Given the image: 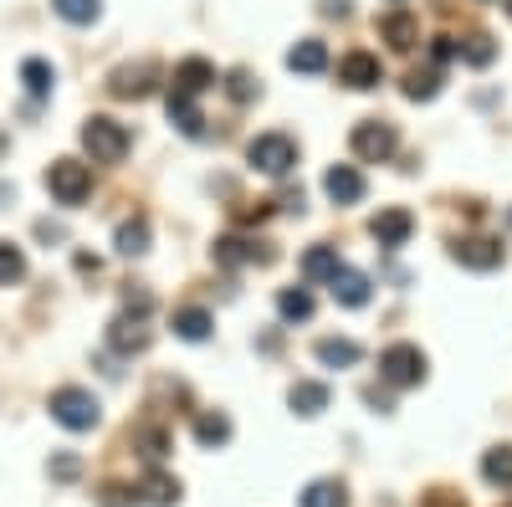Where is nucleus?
<instances>
[{
	"instance_id": "nucleus-1",
	"label": "nucleus",
	"mask_w": 512,
	"mask_h": 507,
	"mask_svg": "<svg viewBox=\"0 0 512 507\" xmlns=\"http://www.w3.org/2000/svg\"><path fill=\"white\" fill-rule=\"evenodd\" d=\"M47 410H52L57 426H67V431H93L98 420H103V405L93 400V390H82V385H62V390H52Z\"/></svg>"
},
{
	"instance_id": "nucleus-13",
	"label": "nucleus",
	"mask_w": 512,
	"mask_h": 507,
	"mask_svg": "<svg viewBox=\"0 0 512 507\" xmlns=\"http://www.w3.org/2000/svg\"><path fill=\"white\" fill-rule=\"evenodd\" d=\"M108 344H113L118 354H139V349H149L144 318H128V313H118V318L108 323Z\"/></svg>"
},
{
	"instance_id": "nucleus-9",
	"label": "nucleus",
	"mask_w": 512,
	"mask_h": 507,
	"mask_svg": "<svg viewBox=\"0 0 512 507\" xmlns=\"http://www.w3.org/2000/svg\"><path fill=\"white\" fill-rule=\"evenodd\" d=\"M338 82L354 88V93H369V88L384 82V67H379L374 52H344V57H338Z\"/></svg>"
},
{
	"instance_id": "nucleus-16",
	"label": "nucleus",
	"mask_w": 512,
	"mask_h": 507,
	"mask_svg": "<svg viewBox=\"0 0 512 507\" xmlns=\"http://www.w3.org/2000/svg\"><path fill=\"white\" fill-rule=\"evenodd\" d=\"M169 123H175L180 134H190V139H200L205 134V118H200V108H195V98L190 93H180V88H169Z\"/></svg>"
},
{
	"instance_id": "nucleus-11",
	"label": "nucleus",
	"mask_w": 512,
	"mask_h": 507,
	"mask_svg": "<svg viewBox=\"0 0 512 507\" xmlns=\"http://www.w3.org/2000/svg\"><path fill=\"white\" fill-rule=\"evenodd\" d=\"M328 385H323V379H297V385L287 390V405L297 410V415H303V420H313V415H323L328 410Z\"/></svg>"
},
{
	"instance_id": "nucleus-42",
	"label": "nucleus",
	"mask_w": 512,
	"mask_h": 507,
	"mask_svg": "<svg viewBox=\"0 0 512 507\" xmlns=\"http://www.w3.org/2000/svg\"><path fill=\"white\" fill-rule=\"evenodd\" d=\"M507 11H512V0H507Z\"/></svg>"
},
{
	"instance_id": "nucleus-38",
	"label": "nucleus",
	"mask_w": 512,
	"mask_h": 507,
	"mask_svg": "<svg viewBox=\"0 0 512 507\" xmlns=\"http://www.w3.org/2000/svg\"><path fill=\"white\" fill-rule=\"evenodd\" d=\"M431 57H436V62H451V57H461V47H456L451 36H436V41H431Z\"/></svg>"
},
{
	"instance_id": "nucleus-17",
	"label": "nucleus",
	"mask_w": 512,
	"mask_h": 507,
	"mask_svg": "<svg viewBox=\"0 0 512 507\" xmlns=\"http://www.w3.org/2000/svg\"><path fill=\"white\" fill-rule=\"evenodd\" d=\"M287 67L303 72V77H318V72H328V47H323L318 36H303V41L287 52Z\"/></svg>"
},
{
	"instance_id": "nucleus-37",
	"label": "nucleus",
	"mask_w": 512,
	"mask_h": 507,
	"mask_svg": "<svg viewBox=\"0 0 512 507\" xmlns=\"http://www.w3.org/2000/svg\"><path fill=\"white\" fill-rule=\"evenodd\" d=\"M149 308H154V298H149L144 287H139V292H134V287L123 292V313H134V318H149Z\"/></svg>"
},
{
	"instance_id": "nucleus-7",
	"label": "nucleus",
	"mask_w": 512,
	"mask_h": 507,
	"mask_svg": "<svg viewBox=\"0 0 512 507\" xmlns=\"http://www.w3.org/2000/svg\"><path fill=\"white\" fill-rule=\"evenodd\" d=\"M451 257L461 267H472V272H492V267H502L507 246L497 236H461V241H451Z\"/></svg>"
},
{
	"instance_id": "nucleus-34",
	"label": "nucleus",
	"mask_w": 512,
	"mask_h": 507,
	"mask_svg": "<svg viewBox=\"0 0 512 507\" xmlns=\"http://www.w3.org/2000/svg\"><path fill=\"white\" fill-rule=\"evenodd\" d=\"M492 57H497L492 36H472V41H466V47H461V62H472V67H487Z\"/></svg>"
},
{
	"instance_id": "nucleus-40",
	"label": "nucleus",
	"mask_w": 512,
	"mask_h": 507,
	"mask_svg": "<svg viewBox=\"0 0 512 507\" xmlns=\"http://www.w3.org/2000/svg\"><path fill=\"white\" fill-rule=\"evenodd\" d=\"M118 492H123V487H103L98 502H103V507H128V497H118Z\"/></svg>"
},
{
	"instance_id": "nucleus-15",
	"label": "nucleus",
	"mask_w": 512,
	"mask_h": 507,
	"mask_svg": "<svg viewBox=\"0 0 512 507\" xmlns=\"http://www.w3.org/2000/svg\"><path fill=\"white\" fill-rule=\"evenodd\" d=\"M246 262H272V251H256V241H246V236L216 241V267H246Z\"/></svg>"
},
{
	"instance_id": "nucleus-29",
	"label": "nucleus",
	"mask_w": 512,
	"mask_h": 507,
	"mask_svg": "<svg viewBox=\"0 0 512 507\" xmlns=\"http://www.w3.org/2000/svg\"><path fill=\"white\" fill-rule=\"evenodd\" d=\"M195 441H200V446H226V441H231V420H226L221 410L200 415V420H195Z\"/></svg>"
},
{
	"instance_id": "nucleus-33",
	"label": "nucleus",
	"mask_w": 512,
	"mask_h": 507,
	"mask_svg": "<svg viewBox=\"0 0 512 507\" xmlns=\"http://www.w3.org/2000/svg\"><path fill=\"white\" fill-rule=\"evenodd\" d=\"M21 277H26V257H21V246L0 241V287H11V282H21Z\"/></svg>"
},
{
	"instance_id": "nucleus-25",
	"label": "nucleus",
	"mask_w": 512,
	"mask_h": 507,
	"mask_svg": "<svg viewBox=\"0 0 512 507\" xmlns=\"http://www.w3.org/2000/svg\"><path fill=\"white\" fill-rule=\"evenodd\" d=\"M21 82H26V93H31V98H47V93H52V82H57V72H52V62L26 57V62H21Z\"/></svg>"
},
{
	"instance_id": "nucleus-18",
	"label": "nucleus",
	"mask_w": 512,
	"mask_h": 507,
	"mask_svg": "<svg viewBox=\"0 0 512 507\" xmlns=\"http://www.w3.org/2000/svg\"><path fill=\"white\" fill-rule=\"evenodd\" d=\"M318 364L323 369H354L359 359H364V349L354 344V338H318Z\"/></svg>"
},
{
	"instance_id": "nucleus-20",
	"label": "nucleus",
	"mask_w": 512,
	"mask_h": 507,
	"mask_svg": "<svg viewBox=\"0 0 512 507\" xmlns=\"http://www.w3.org/2000/svg\"><path fill=\"white\" fill-rule=\"evenodd\" d=\"M149 77H154V67H118L113 77H108V93L113 98H149Z\"/></svg>"
},
{
	"instance_id": "nucleus-5",
	"label": "nucleus",
	"mask_w": 512,
	"mask_h": 507,
	"mask_svg": "<svg viewBox=\"0 0 512 507\" xmlns=\"http://www.w3.org/2000/svg\"><path fill=\"white\" fill-rule=\"evenodd\" d=\"M349 149H354V159H364V164H384V159L400 149V134H395V123H384V118H364V123H354Z\"/></svg>"
},
{
	"instance_id": "nucleus-6",
	"label": "nucleus",
	"mask_w": 512,
	"mask_h": 507,
	"mask_svg": "<svg viewBox=\"0 0 512 507\" xmlns=\"http://www.w3.org/2000/svg\"><path fill=\"white\" fill-rule=\"evenodd\" d=\"M379 379L384 385H395V390H410L425 379V354L415 344H390L379 354Z\"/></svg>"
},
{
	"instance_id": "nucleus-8",
	"label": "nucleus",
	"mask_w": 512,
	"mask_h": 507,
	"mask_svg": "<svg viewBox=\"0 0 512 507\" xmlns=\"http://www.w3.org/2000/svg\"><path fill=\"white\" fill-rule=\"evenodd\" d=\"M369 236H374L384 251H395V246H405V241L415 236V216H410L405 205H384L379 216L369 221Z\"/></svg>"
},
{
	"instance_id": "nucleus-2",
	"label": "nucleus",
	"mask_w": 512,
	"mask_h": 507,
	"mask_svg": "<svg viewBox=\"0 0 512 507\" xmlns=\"http://www.w3.org/2000/svg\"><path fill=\"white\" fill-rule=\"evenodd\" d=\"M82 149L93 154V164H118L128 154V129L108 113H93L88 123H82Z\"/></svg>"
},
{
	"instance_id": "nucleus-27",
	"label": "nucleus",
	"mask_w": 512,
	"mask_h": 507,
	"mask_svg": "<svg viewBox=\"0 0 512 507\" xmlns=\"http://www.w3.org/2000/svg\"><path fill=\"white\" fill-rule=\"evenodd\" d=\"M134 446H139V456L149 461V467H159L164 451H169V431H164V426H139V431H134Z\"/></svg>"
},
{
	"instance_id": "nucleus-22",
	"label": "nucleus",
	"mask_w": 512,
	"mask_h": 507,
	"mask_svg": "<svg viewBox=\"0 0 512 507\" xmlns=\"http://www.w3.org/2000/svg\"><path fill=\"white\" fill-rule=\"evenodd\" d=\"M277 313H282V323H308L313 318V292L308 287H282L277 292Z\"/></svg>"
},
{
	"instance_id": "nucleus-21",
	"label": "nucleus",
	"mask_w": 512,
	"mask_h": 507,
	"mask_svg": "<svg viewBox=\"0 0 512 507\" xmlns=\"http://www.w3.org/2000/svg\"><path fill=\"white\" fill-rule=\"evenodd\" d=\"M113 246H118V257H144V251H149V221H144V216H128V221H118Z\"/></svg>"
},
{
	"instance_id": "nucleus-26",
	"label": "nucleus",
	"mask_w": 512,
	"mask_h": 507,
	"mask_svg": "<svg viewBox=\"0 0 512 507\" xmlns=\"http://www.w3.org/2000/svg\"><path fill=\"white\" fill-rule=\"evenodd\" d=\"M338 267H344V262H338L333 246H308V257H303V277L308 282H328Z\"/></svg>"
},
{
	"instance_id": "nucleus-30",
	"label": "nucleus",
	"mask_w": 512,
	"mask_h": 507,
	"mask_svg": "<svg viewBox=\"0 0 512 507\" xmlns=\"http://www.w3.org/2000/svg\"><path fill=\"white\" fill-rule=\"evenodd\" d=\"M52 11H57L62 21H72V26H88V21H98L103 0H52Z\"/></svg>"
},
{
	"instance_id": "nucleus-35",
	"label": "nucleus",
	"mask_w": 512,
	"mask_h": 507,
	"mask_svg": "<svg viewBox=\"0 0 512 507\" xmlns=\"http://www.w3.org/2000/svg\"><path fill=\"white\" fill-rule=\"evenodd\" d=\"M47 472H52V482H72V477L82 472V461L62 451V456H52V461H47Z\"/></svg>"
},
{
	"instance_id": "nucleus-23",
	"label": "nucleus",
	"mask_w": 512,
	"mask_h": 507,
	"mask_svg": "<svg viewBox=\"0 0 512 507\" xmlns=\"http://www.w3.org/2000/svg\"><path fill=\"white\" fill-rule=\"evenodd\" d=\"M303 507H349V492H344V482L318 477V482L303 487Z\"/></svg>"
},
{
	"instance_id": "nucleus-32",
	"label": "nucleus",
	"mask_w": 512,
	"mask_h": 507,
	"mask_svg": "<svg viewBox=\"0 0 512 507\" xmlns=\"http://www.w3.org/2000/svg\"><path fill=\"white\" fill-rule=\"evenodd\" d=\"M436 93H441V72H436V67L405 77V98H410V103H425V98H436Z\"/></svg>"
},
{
	"instance_id": "nucleus-31",
	"label": "nucleus",
	"mask_w": 512,
	"mask_h": 507,
	"mask_svg": "<svg viewBox=\"0 0 512 507\" xmlns=\"http://www.w3.org/2000/svg\"><path fill=\"white\" fill-rule=\"evenodd\" d=\"M144 502H154V507L180 502V482H175V477H164V472H149V477H144Z\"/></svg>"
},
{
	"instance_id": "nucleus-41",
	"label": "nucleus",
	"mask_w": 512,
	"mask_h": 507,
	"mask_svg": "<svg viewBox=\"0 0 512 507\" xmlns=\"http://www.w3.org/2000/svg\"><path fill=\"white\" fill-rule=\"evenodd\" d=\"M323 11L328 16H349V0H323Z\"/></svg>"
},
{
	"instance_id": "nucleus-14",
	"label": "nucleus",
	"mask_w": 512,
	"mask_h": 507,
	"mask_svg": "<svg viewBox=\"0 0 512 507\" xmlns=\"http://www.w3.org/2000/svg\"><path fill=\"white\" fill-rule=\"evenodd\" d=\"M328 287H333V298L344 303V308H364V303H369V277L354 272V267H338V272L328 277Z\"/></svg>"
},
{
	"instance_id": "nucleus-3",
	"label": "nucleus",
	"mask_w": 512,
	"mask_h": 507,
	"mask_svg": "<svg viewBox=\"0 0 512 507\" xmlns=\"http://www.w3.org/2000/svg\"><path fill=\"white\" fill-rule=\"evenodd\" d=\"M47 190L57 205H82L93 195V169L82 159H52L47 164Z\"/></svg>"
},
{
	"instance_id": "nucleus-10",
	"label": "nucleus",
	"mask_w": 512,
	"mask_h": 507,
	"mask_svg": "<svg viewBox=\"0 0 512 507\" xmlns=\"http://www.w3.org/2000/svg\"><path fill=\"white\" fill-rule=\"evenodd\" d=\"M323 195L333 205H359L364 200V175H359L354 164H333L328 175H323Z\"/></svg>"
},
{
	"instance_id": "nucleus-24",
	"label": "nucleus",
	"mask_w": 512,
	"mask_h": 507,
	"mask_svg": "<svg viewBox=\"0 0 512 507\" xmlns=\"http://www.w3.org/2000/svg\"><path fill=\"white\" fill-rule=\"evenodd\" d=\"M210 328H216V318H210L205 308H180V313H175V333L185 338V344H200V338H210Z\"/></svg>"
},
{
	"instance_id": "nucleus-4",
	"label": "nucleus",
	"mask_w": 512,
	"mask_h": 507,
	"mask_svg": "<svg viewBox=\"0 0 512 507\" xmlns=\"http://www.w3.org/2000/svg\"><path fill=\"white\" fill-rule=\"evenodd\" d=\"M246 159L262 169V175H272V180H282V175H292V164H297V144H292V134H256L251 144H246Z\"/></svg>"
},
{
	"instance_id": "nucleus-28",
	"label": "nucleus",
	"mask_w": 512,
	"mask_h": 507,
	"mask_svg": "<svg viewBox=\"0 0 512 507\" xmlns=\"http://www.w3.org/2000/svg\"><path fill=\"white\" fill-rule=\"evenodd\" d=\"M482 477H487L492 487H512V446H492V451L482 456Z\"/></svg>"
},
{
	"instance_id": "nucleus-39",
	"label": "nucleus",
	"mask_w": 512,
	"mask_h": 507,
	"mask_svg": "<svg viewBox=\"0 0 512 507\" xmlns=\"http://www.w3.org/2000/svg\"><path fill=\"white\" fill-rule=\"evenodd\" d=\"M425 507H466V502L451 497V492H431V497H425Z\"/></svg>"
},
{
	"instance_id": "nucleus-36",
	"label": "nucleus",
	"mask_w": 512,
	"mask_h": 507,
	"mask_svg": "<svg viewBox=\"0 0 512 507\" xmlns=\"http://www.w3.org/2000/svg\"><path fill=\"white\" fill-rule=\"evenodd\" d=\"M226 93H231L236 103H251V98H256V82H251V72H231V77H226Z\"/></svg>"
},
{
	"instance_id": "nucleus-12",
	"label": "nucleus",
	"mask_w": 512,
	"mask_h": 507,
	"mask_svg": "<svg viewBox=\"0 0 512 507\" xmlns=\"http://www.w3.org/2000/svg\"><path fill=\"white\" fill-rule=\"evenodd\" d=\"M379 36L390 41L395 52H415V41H420V21L410 11H390V16H379Z\"/></svg>"
},
{
	"instance_id": "nucleus-19",
	"label": "nucleus",
	"mask_w": 512,
	"mask_h": 507,
	"mask_svg": "<svg viewBox=\"0 0 512 507\" xmlns=\"http://www.w3.org/2000/svg\"><path fill=\"white\" fill-rule=\"evenodd\" d=\"M175 88L180 93H205V88H216V67H210L205 57H185L180 67H175Z\"/></svg>"
}]
</instances>
